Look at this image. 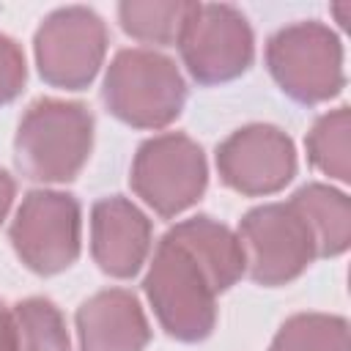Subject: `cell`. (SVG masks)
Instances as JSON below:
<instances>
[{
  "mask_svg": "<svg viewBox=\"0 0 351 351\" xmlns=\"http://www.w3.org/2000/svg\"><path fill=\"white\" fill-rule=\"evenodd\" d=\"M93 148V115L80 101H33L14 137V159L25 178L66 184L80 176Z\"/></svg>",
  "mask_w": 351,
  "mask_h": 351,
  "instance_id": "1",
  "label": "cell"
},
{
  "mask_svg": "<svg viewBox=\"0 0 351 351\" xmlns=\"http://www.w3.org/2000/svg\"><path fill=\"white\" fill-rule=\"evenodd\" d=\"M104 107L126 126L165 129L170 126L186 101V82L167 55L156 49H121L104 74L101 85Z\"/></svg>",
  "mask_w": 351,
  "mask_h": 351,
  "instance_id": "2",
  "label": "cell"
},
{
  "mask_svg": "<svg viewBox=\"0 0 351 351\" xmlns=\"http://www.w3.org/2000/svg\"><path fill=\"white\" fill-rule=\"evenodd\" d=\"M143 288L159 326L170 337L181 343H200L214 332L217 293L192 255L170 236L156 244Z\"/></svg>",
  "mask_w": 351,
  "mask_h": 351,
  "instance_id": "3",
  "label": "cell"
},
{
  "mask_svg": "<svg viewBox=\"0 0 351 351\" xmlns=\"http://www.w3.org/2000/svg\"><path fill=\"white\" fill-rule=\"evenodd\" d=\"M266 69L277 88L299 104H321L346 85L343 44L315 19L280 27L266 44Z\"/></svg>",
  "mask_w": 351,
  "mask_h": 351,
  "instance_id": "4",
  "label": "cell"
},
{
  "mask_svg": "<svg viewBox=\"0 0 351 351\" xmlns=\"http://www.w3.org/2000/svg\"><path fill=\"white\" fill-rule=\"evenodd\" d=\"M129 184L132 192L159 217H178L206 192V154L186 134H156L137 148L129 170Z\"/></svg>",
  "mask_w": 351,
  "mask_h": 351,
  "instance_id": "5",
  "label": "cell"
},
{
  "mask_svg": "<svg viewBox=\"0 0 351 351\" xmlns=\"http://www.w3.org/2000/svg\"><path fill=\"white\" fill-rule=\"evenodd\" d=\"M195 82L222 85L241 77L255 58V38L247 16L228 3H192L176 41Z\"/></svg>",
  "mask_w": 351,
  "mask_h": 351,
  "instance_id": "6",
  "label": "cell"
},
{
  "mask_svg": "<svg viewBox=\"0 0 351 351\" xmlns=\"http://www.w3.org/2000/svg\"><path fill=\"white\" fill-rule=\"evenodd\" d=\"M11 244L19 261L36 274H60L80 258L82 211L74 195L33 189L11 222Z\"/></svg>",
  "mask_w": 351,
  "mask_h": 351,
  "instance_id": "7",
  "label": "cell"
},
{
  "mask_svg": "<svg viewBox=\"0 0 351 351\" xmlns=\"http://www.w3.org/2000/svg\"><path fill=\"white\" fill-rule=\"evenodd\" d=\"M244 271L252 282L277 288L296 280L315 258L313 236L291 203H266L239 222Z\"/></svg>",
  "mask_w": 351,
  "mask_h": 351,
  "instance_id": "8",
  "label": "cell"
},
{
  "mask_svg": "<svg viewBox=\"0 0 351 351\" xmlns=\"http://www.w3.org/2000/svg\"><path fill=\"white\" fill-rule=\"evenodd\" d=\"M36 66L47 85L82 90L93 82L107 52V27L93 8L66 5L36 30Z\"/></svg>",
  "mask_w": 351,
  "mask_h": 351,
  "instance_id": "9",
  "label": "cell"
},
{
  "mask_svg": "<svg viewBox=\"0 0 351 351\" xmlns=\"http://www.w3.org/2000/svg\"><path fill=\"white\" fill-rule=\"evenodd\" d=\"M217 170L222 184L239 195H274L296 176V148L282 129L250 123L217 145Z\"/></svg>",
  "mask_w": 351,
  "mask_h": 351,
  "instance_id": "10",
  "label": "cell"
},
{
  "mask_svg": "<svg viewBox=\"0 0 351 351\" xmlns=\"http://www.w3.org/2000/svg\"><path fill=\"white\" fill-rule=\"evenodd\" d=\"M151 250V219L126 197L110 195L90 208V255L118 280L134 277Z\"/></svg>",
  "mask_w": 351,
  "mask_h": 351,
  "instance_id": "11",
  "label": "cell"
},
{
  "mask_svg": "<svg viewBox=\"0 0 351 351\" xmlns=\"http://www.w3.org/2000/svg\"><path fill=\"white\" fill-rule=\"evenodd\" d=\"M77 340L80 351H143L151 326L132 291L107 288L80 304Z\"/></svg>",
  "mask_w": 351,
  "mask_h": 351,
  "instance_id": "12",
  "label": "cell"
},
{
  "mask_svg": "<svg viewBox=\"0 0 351 351\" xmlns=\"http://www.w3.org/2000/svg\"><path fill=\"white\" fill-rule=\"evenodd\" d=\"M165 236H170L178 247H184L192 255V261L203 269L206 280L211 282L214 293L228 291L244 274V252L239 236L228 225L211 217L200 214L184 219L176 228H170Z\"/></svg>",
  "mask_w": 351,
  "mask_h": 351,
  "instance_id": "13",
  "label": "cell"
},
{
  "mask_svg": "<svg viewBox=\"0 0 351 351\" xmlns=\"http://www.w3.org/2000/svg\"><path fill=\"white\" fill-rule=\"evenodd\" d=\"M288 203L304 219L315 244V258H335L348 250L351 206L340 189H332L326 184H307L296 189Z\"/></svg>",
  "mask_w": 351,
  "mask_h": 351,
  "instance_id": "14",
  "label": "cell"
},
{
  "mask_svg": "<svg viewBox=\"0 0 351 351\" xmlns=\"http://www.w3.org/2000/svg\"><path fill=\"white\" fill-rule=\"evenodd\" d=\"M192 3L176 0H126L118 5V22L126 36L145 44H176Z\"/></svg>",
  "mask_w": 351,
  "mask_h": 351,
  "instance_id": "15",
  "label": "cell"
},
{
  "mask_svg": "<svg viewBox=\"0 0 351 351\" xmlns=\"http://www.w3.org/2000/svg\"><path fill=\"white\" fill-rule=\"evenodd\" d=\"M269 351H348V324L326 313L291 315L277 329Z\"/></svg>",
  "mask_w": 351,
  "mask_h": 351,
  "instance_id": "16",
  "label": "cell"
},
{
  "mask_svg": "<svg viewBox=\"0 0 351 351\" xmlns=\"http://www.w3.org/2000/svg\"><path fill=\"white\" fill-rule=\"evenodd\" d=\"M348 132H351V121H348V107H337L332 112H324L313 129L304 137V148H307V159L315 170H321L329 178L337 181H348L351 165H348Z\"/></svg>",
  "mask_w": 351,
  "mask_h": 351,
  "instance_id": "17",
  "label": "cell"
},
{
  "mask_svg": "<svg viewBox=\"0 0 351 351\" xmlns=\"http://www.w3.org/2000/svg\"><path fill=\"white\" fill-rule=\"evenodd\" d=\"M16 351H71L63 313L41 296H30L14 307Z\"/></svg>",
  "mask_w": 351,
  "mask_h": 351,
  "instance_id": "18",
  "label": "cell"
},
{
  "mask_svg": "<svg viewBox=\"0 0 351 351\" xmlns=\"http://www.w3.org/2000/svg\"><path fill=\"white\" fill-rule=\"evenodd\" d=\"M27 80V66L19 44L0 33V107L14 101Z\"/></svg>",
  "mask_w": 351,
  "mask_h": 351,
  "instance_id": "19",
  "label": "cell"
},
{
  "mask_svg": "<svg viewBox=\"0 0 351 351\" xmlns=\"http://www.w3.org/2000/svg\"><path fill=\"white\" fill-rule=\"evenodd\" d=\"M0 351H16V318L0 302Z\"/></svg>",
  "mask_w": 351,
  "mask_h": 351,
  "instance_id": "20",
  "label": "cell"
},
{
  "mask_svg": "<svg viewBox=\"0 0 351 351\" xmlns=\"http://www.w3.org/2000/svg\"><path fill=\"white\" fill-rule=\"evenodd\" d=\"M14 195H16L14 178L5 170H0V225H3V219H5V214L11 208V203H14Z\"/></svg>",
  "mask_w": 351,
  "mask_h": 351,
  "instance_id": "21",
  "label": "cell"
}]
</instances>
